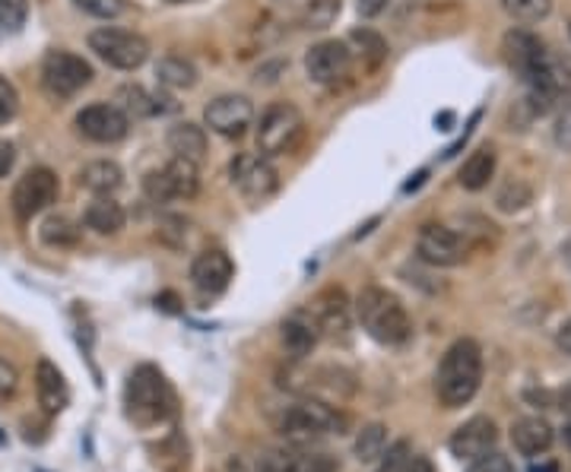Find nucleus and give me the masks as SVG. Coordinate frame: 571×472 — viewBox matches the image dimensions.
<instances>
[{
  "mask_svg": "<svg viewBox=\"0 0 571 472\" xmlns=\"http://www.w3.org/2000/svg\"><path fill=\"white\" fill-rule=\"evenodd\" d=\"M483 349L476 339H457L442 356L435 374V397L445 409H460L480 394L483 384Z\"/></svg>",
  "mask_w": 571,
  "mask_h": 472,
  "instance_id": "f257e3e1",
  "label": "nucleus"
},
{
  "mask_svg": "<svg viewBox=\"0 0 571 472\" xmlns=\"http://www.w3.org/2000/svg\"><path fill=\"white\" fill-rule=\"evenodd\" d=\"M352 311H356V321L362 324V330L381 346H407L413 336L410 311L390 289L365 286L359 291Z\"/></svg>",
  "mask_w": 571,
  "mask_h": 472,
  "instance_id": "f03ea898",
  "label": "nucleus"
},
{
  "mask_svg": "<svg viewBox=\"0 0 571 472\" xmlns=\"http://www.w3.org/2000/svg\"><path fill=\"white\" fill-rule=\"evenodd\" d=\"M124 409L137 428L165 425L175 415V394H172L165 374L152 364L134 368V374L127 377V387H124Z\"/></svg>",
  "mask_w": 571,
  "mask_h": 472,
  "instance_id": "7ed1b4c3",
  "label": "nucleus"
},
{
  "mask_svg": "<svg viewBox=\"0 0 571 472\" xmlns=\"http://www.w3.org/2000/svg\"><path fill=\"white\" fill-rule=\"evenodd\" d=\"M349 428V415L324 400L286 402L276 415V432L286 440H311V437L343 435Z\"/></svg>",
  "mask_w": 571,
  "mask_h": 472,
  "instance_id": "20e7f679",
  "label": "nucleus"
},
{
  "mask_svg": "<svg viewBox=\"0 0 571 472\" xmlns=\"http://www.w3.org/2000/svg\"><path fill=\"white\" fill-rule=\"evenodd\" d=\"M305 134L302 111L289 102H276L261 114V124H258V152L273 159V156H286L293 152Z\"/></svg>",
  "mask_w": 571,
  "mask_h": 472,
  "instance_id": "39448f33",
  "label": "nucleus"
},
{
  "mask_svg": "<svg viewBox=\"0 0 571 472\" xmlns=\"http://www.w3.org/2000/svg\"><path fill=\"white\" fill-rule=\"evenodd\" d=\"M89 51H96V58H102L114 71H137L150 58L147 38L127 33V29H114V26H102L89 33Z\"/></svg>",
  "mask_w": 571,
  "mask_h": 472,
  "instance_id": "423d86ee",
  "label": "nucleus"
},
{
  "mask_svg": "<svg viewBox=\"0 0 571 472\" xmlns=\"http://www.w3.org/2000/svg\"><path fill=\"white\" fill-rule=\"evenodd\" d=\"M92 83V67L74 51H48L41 61V86L54 99H71Z\"/></svg>",
  "mask_w": 571,
  "mask_h": 472,
  "instance_id": "0eeeda50",
  "label": "nucleus"
},
{
  "mask_svg": "<svg viewBox=\"0 0 571 472\" xmlns=\"http://www.w3.org/2000/svg\"><path fill=\"white\" fill-rule=\"evenodd\" d=\"M200 190L197 165L188 159H172L169 165L156 169L144 178V194L152 203H175V200H194Z\"/></svg>",
  "mask_w": 571,
  "mask_h": 472,
  "instance_id": "6e6552de",
  "label": "nucleus"
},
{
  "mask_svg": "<svg viewBox=\"0 0 571 472\" xmlns=\"http://www.w3.org/2000/svg\"><path fill=\"white\" fill-rule=\"evenodd\" d=\"M228 178L238 187V194L251 203H264L276 194L280 187V175L276 169L270 165V159L261 152H241L232 159L228 165Z\"/></svg>",
  "mask_w": 571,
  "mask_h": 472,
  "instance_id": "1a4fd4ad",
  "label": "nucleus"
},
{
  "mask_svg": "<svg viewBox=\"0 0 571 472\" xmlns=\"http://www.w3.org/2000/svg\"><path fill=\"white\" fill-rule=\"evenodd\" d=\"M417 254L429 266H460L470 257V241L448 225H422L417 235Z\"/></svg>",
  "mask_w": 571,
  "mask_h": 472,
  "instance_id": "9d476101",
  "label": "nucleus"
},
{
  "mask_svg": "<svg viewBox=\"0 0 571 472\" xmlns=\"http://www.w3.org/2000/svg\"><path fill=\"white\" fill-rule=\"evenodd\" d=\"M58 190H61V184H58V175L51 169H29L16 182L13 194H10L13 213H16V219H23V222L38 216L41 210H48L58 200Z\"/></svg>",
  "mask_w": 571,
  "mask_h": 472,
  "instance_id": "9b49d317",
  "label": "nucleus"
},
{
  "mask_svg": "<svg viewBox=\"0 0 571 472\" xmlns=\"http://www.w3.org/2000/svg\"><path fill=\"white\" fill-rule=\"evenodd\" d=\"M352 67V51L346 41H337V38H327V41H318L308 48L305 54V73L311 83L318 86H334L340 83L343 76Z\"/></svg>",
  "mask_w": 571,
  "mask_h": 472,
  "instance_id": "f8f14e48",
  "label": "nucleus"
},
{
  "mask_svg": "<svg viewBox=\"0 0 571 472\" xmlns=\"http://www.w3.org/2000/svg\"><path fill=\"white\" fill-rule=\"evenodd\" d=\"M76 131H79L86 140H92V144L112 146L121 144V140L127 137L131 117L117 109V105L99 102V105H86V109L76 114Z\"/></svg>",
  "mask_w": 571,
  "mask_h": 472,
  "instance_id": "ddd939ff",
  "label": "nucleus"
},
{
  "mask_svg": "<svg viewBox=\"0 0 571 472\" xmlns=\"http://www.w3.org/2000/svg\"><path fill=\"white\" fill-rule=\"evenodd\" d=\"M495 444H498V428L489 415H473L467 419L460 428H457L451 440H448V450L451 457L463 460V463H473L486 454H493Z\"/></svg>",
  "mask_w": 571,
  "mask_h": 472,
  "instance_id": "4468645a",
  "label": "nucleus"
},
{
  "mask_svg": "<svg viewBox=\"0 0 571 472\" xmlns=\"http://www.w3.org/2000/svg\"><path fill=\"white\" fill-rule=\"evenodd\" d=\"M232 257L223 248H210L190 260V286L200 291L203 298H216L228 289L232 283Z\"/></svg>",
  "mask_w": 571,
  "mask_h": 472,
  "instance_id": "2eb2a0df",
  "label": "nucleus"
},
{
  "mask_svg": "<svg viewBox=\"0 0 571 472\" xmlns=\"http://www.w3.org/2000/svg\"><path fill=\"white\" fill-rule=\"evenodd\" d=\"M203 121H207V127H210L213 134L235 140V137H241V134L251 127V121H255V105H251L245 96H220V99H213V102L207 105Z\"/></svg>",
  "mask_w": 571,
  "mask_h": 472,
  "instance_id": "dca6fc26",
  "label": "nucleus"
},
{
  "mask_svg": "<svg viewBox=\"0 0 571 472\" xmlns=\"http://www.w3.org/2000/svg\"><path fill=\"white\" fill-rule=\"evenodd\" d=\"M308 311H311L314 324L321 327V336H346V330L352 324V305H349L346 291L337 286L314 295Z\"/></svg>",
  "mask_w": 571,
  "mask_h": 472,
  "instance_id": "f3484780",
  "label": "nucleus"
},
{
  "mask_svg": "<svg viewBox=\"0 0 571 472\" xmlns=\"http://www.w3.org/2000/svg\"><path fill=\"white\" fill-rule=\"evenodd\" d=\"M280 343L289 352V359H308L314 352V346L321 343V327L314 324L311 311H293L283 324H280Z\"/></svg>",
  "mask_w": 571,
  "mask_h": 472,
  "instance_id": "a211bd4d",
  "label": "nucleus"
},
{
  "mask_svg": "<svg viewBox=\"0 0 571 472\" xmlns=\"http://www.w3.org/2000/svg\"><path fill=\"white\" fill-rule=\"evenodd\" d=\"M511 444H514V450L521 454V457H546L549 450H553V444H556V432H553V425L546 422V419H539V415H524V419H518L514 425H511Z\"/></svg>",
  "mask_w": 571,
  "mask_h": 472,
  "instance_id": "6ab92c4d",
  "label": "nucleus"
},
{
  "mask_svg": "<svg viewBox=\"0 0 571 472\" xmlns=\"http://www.w3.org/2000/svg\"><path fill=\"white\" fill-rule=\"evenodd\" d=\"M36 397L38 406L48 412V415H58L67 400H71V390H67V381L61 374V368L51 362V359H41L36 364Z\"/></svg>",
  "mask_w": 571,
  "mask_h": 472,
  "instance_id": "aec40b11",
  "label": "nucleus"
},
{
  "mask_svg": "<svg viewBox=\"0 0 571 472\" xmlns=\"http://www.w3.org/2000/svg\"><path fill=\"white\" fill-rule=\"evenodd\" d=\"M117 109L124 111L127 117L134 114V117H156V114H165V111L175 109V102L169 99V96H162V92H150V89H144V86H124L121 92H117Z\"/></svg>",
  "mask_w": 571,
  "mask_h": 472,
  "instance_id": "412c9836",
  "label": "nucleus"
},
{
  "mask_svg": "<svg viewBox=\"0 0 571 472\" xmlns=\"http://www.w3.org/2000/svg\"><path fill=\"white\" fill-rule=\"evenodd\" d=\"M76 182H79V187H86L89 194H96V197H112L114 190L124 184V172L112 159H96V162L79 169Z\"/></svg>",
  "mask_w": 571,
  "mask_h": 472,
  "instance_id": "4be33fe9",
  "label": "nucleus"
},
{
  "mask_svg": "<svg viewBox=\"0 0 571 472\" xmlns=\"http://www.w3.org/2000/svg\"><path fill=\"white\" fill-rule=\"evenodd\" d=\"M124 222H127V213L114 197H96L83 213V225L92 228L96 235H117Z\"/></svg>",
  "mask_w": 571,
  "mask_h": 472,
  "instance_id": "5701e85b",
  "label": "nucleus"
},
{
  "mask_svg": "<svg viewBox=\"0 0 571 472\" xmlns=\"http://www.w3.org/2000/svg\"><path fill=\"white\" fill-rule=\"evenodd\" d=\"M495 175V149L493 146H483V149H476L467 162H463V169H460V187L463 190H483V187H489Z\"/></svg>",
  "mask_w": 571,
  "mask_h": 472,
  "instance_id": "b1692460",
  "label": "nucleus"
},
{
  "mask_svg": "<svg viewBox=\"0 0 571 472\" xmlns=\"http://www.w3.org/2000/svg\"><path fill=\"white\" fill-rule=\"evenodd\" d=\"M169 149L178 156V159H188V162H200L203 159V152H207V134H203V127H197V124H175L172 131H169Z\"/></svg>",
  "mask_w": 571,
  "mask_h": 472,
  "instance_id": "393cba45",
  "label": "nucleus"
},
{
  "mask_svg": "<svg viewBox=\"0 0 571 472\" xmlns=\"http://www.w3.org/2000/svg\"><path fill=\"white\" fill-rule=\"evenodd\" d=\"M543 45H546V41H539L533 33L514 29V33L505 36V58H508V64L518 73L527 71V64L543 51Z\"/></svg>",
  "mask_w": 571,
  "mask_h": 472,
  "instance_id": "a878e982",
  "label": "nucleus"
},
{
  "mask_svg": "<svg viewBox=\"0 0 571 472\" xmlns=\"http://www.w3.org/2000/svg\"><path fill=\"white\" fill-rule=\"evenodd\" d=\"M387 454V428L381 425V422H372V425H365L356 440H352V457L359 460V463H375Z\"/></svg>",
  "mask_w": 571,
  "mask_h": 472,
  "instance_id": "bb28decb",
  "label": "nucleus"
},
{
  "mask_svg": "<svg viewBox=\"0 0 571 472\" xmlns=\"http://www.w3.org/2000/svg\"><path fill=\"white\" fill-rule=\"evenodd\" d=\"M38 238L48 248H74L79 241V225L67 216H48L38 228Z\"/></svg>",
  "mask_w": 571,
  "mask_h": 472,
  "instance_id": "cd10ccee",
  "label": "nucleus"
},
{
  "mask_svg": "<svg viewBox=\"0 0 571 472\" xmlns=\"http://www.w3.org/2000/svg\"><path fill=\"white\" fill-rule=\"evenodd\" d=\"M156 76L169 89H190L197 83V71H194V64L185 61V58H162L156 64Z\"/></svg>",
  "mask_w": 571,
  "mask_h": 472,
  "instance_id": "c85d7f7f",
  "label": "nucleus"
},
{
  "mask_svg": "<svg viewBox=\"0 0 571 472\" xmlns=\"http://www.w3.org/2000/svg\"><path fill=\"white\" fill-rule=\"evenodd\" d=\"M299 463H302V454L293 444H280V447H266L258 457L255 472H299Z\"/></svg>",
  "mask_w": 571,
  "mask_h": 472,
  "instance_id": "c756f323",
  "label": "nucleus"
},
{
  "mask_svg": "<svg viewBox=\"0 0 571 472\" xmlns=\"http://www.w3.org/2000/svg\"><path fill=\"white\" fill-rule=\"evenodd\" d=\"M501 7H505L508 16H514L521 23H539V20L549 16L553 0H501Z\"/></svg>",
  "mask_w": 571,
  "mask_h": 472,
  "instance_id": "7c9ffc66",
  "label": "nucleus"
},
{
  "mask_svg": "<svg viewBox=\"0 0 571 472\" xmlns=\"http://www.w3.org/2000/svg\"><path fill=\"white\" fill-rule=\"evenodd\" d=\"M349 41L359 48V54L372 64V67H378L381 61L387 58V41L378 36V33H372V29H356Z\"/></svg>",
  "mask_w": 571,
  "mask_h": 472,
  "instance_id": "2f4dec72",
  "label": "nucleus"
},
{
  "mask_svg": "<svg viewBox=\"0 0 571 472\" xmlns=\"http://www.w3.org/2000/svg\"><path fill=\"white\" fill-rule=\"evenodd\" d=\"M340 16V0H311L305 7V26L308 29H327Z\"/></svg>",
  "mask_w": 571,
  "mask_h": 472,
  "instance_id": "473e14b6",
  "label": "nucleus"
},
{
  "mask_svg": "<svg viewBox=\"0 0 571 472\" xmlns=\"http://www.w3.org/2000/svg\"><path fill=\"white\" fill-rule=\"evenodd\" d=\"M26 16H29V0H0V29H10V33L23 29Z\"/></svg>",
  "mask_w": 571,
  "mask_h": 472,
  "instance_id": "72a5a7b5",
  "label": "nucleus"
},
{
  "mask_svg": "<svg viewBox=\"0 0 571 472\" xmlns=\"http://www.w3.org/2000/svg\"><path fill=\"white\" fill-rule=\"evenodd\" d=\"M410 444L407 440H397L394 447H387V454L381 457V467L375 472H407L410 467Z\"/></svg>",
  "mask_w": 571,
  "mask_h": 472,
  "instance_id": "f704fd0d",
  "label": "nucleus"
},
{
  "mask_svg": "<svg viewBox=\"0 0 571 472\" xmlns=\"http://www.w3.org/2000/svg\"><path fill=\"white\" fill-rule=\"evenodd\" d=\"M498 210H505V213H514V210H521V207H527L531 203V187H524V184H508L501 194H498Z\"/></svg>",
  "mask_w": 571,
  "mask_h": 472,
  "instance_id": "c9c22d12",
  "label": "nucleus"
},
{
  "mask_svg": "<svg viewBox=\"0 0 571 472\" xmlns=\"http://www.w3.org/2000/svg\"><path fill=\"white\" fill-rule=\"evenodd\" d=\"M76 7L89 16H99V20H114L124 13V0H74Z\"/></svg>",
  "mask_w": 571,
  "mask_h": 472,
  "instance_id": "e433bc0d",
  "label": "nucleus"
},
{
  "mask_svg": "<svg viewBox=\"0 0 571 472\" xmlns=\"http://www.w3.org/2000/svg\"><path fill=\"white\" fill-rule=\"evenodd\" d=\"M16 111H20V92L7 76H0V124L13 121Z\"/></svg>",
  "mask_w": 571,
  "mask_h": 472,
  "instance_id": "4c0bfd02",
  "label": "nucleus"
},
{
  "mask_svg": "<svg viewBox=\"0 0 571 472\" xmlns=\"http://www.w3.org/2000/svg\"><path fill=\"white\" fill-rule=\"evenodd\" d=\"M467 472H514V463H511L505 454L493 450V454H486V457L473 460V463H470V470Z\"/></svg>",
  "mask_w": 571,
  "mask_h": 472,
  "instance_id": "58836bf2",
  "label": "nucleus"
},
{
  "mask_svg": "<svg viewBox=\"0 0 571 472\" xmlns=\"http://www.w3.org/2000/svg\"><path fill=\"white\" fill-rule=\"evenodd\" d=\"M16 390H20V371H16V364L0 359V400L3 397H13Z\"/></svg>",
  "mask_w": 571,
  "mask_h": 472,
  "instance_id": "ea45409f",
  "label": "nucleus"
},
{
  "mask_svg": "<svg viewBox=\"0 0 571 472\" xmlns=\"http://www.w3.org/2000/svg\"><path fill=\"white\" fill-rule=\"evenodd\" d=\"M299 472H337V460L331 454H311V457H302Z\"/></svg>",
  "mask_w": 571,
  "mask_h": 472,
  "instance_id": "a19ab883",
  "label": "nucleus"
},
{
  "mask_svg": "<svg viewBox=\"0 0 571 472\" xmlns=\"http://www.w3.org/2000/svg\"><path fill=\"white\" fill-rule=\"evenodd\" d=\"M13 165H16V149H13V144L0 140V178H7L13 172Z\"/></svg>",
  "mask_w": 571,
  "mask_h": 472,
  "instance_id": "79ce46f5",
  "label": "nucleus"
},
{
  "mask_svg": "<svg viewBox=\"0 0 571 472\" xmlns=\"http://www.w3.org/2000/svg\"><path fill=\"white\" fill-rule=\"evenodd\" d=\"M387 3H390V0H356L359 13H362L365 20H372V16H381V13L387 10Z\"/></svg>",
  "mask_w": 571,
  "mask_h": 472,
  "instance_id": "37998d69",
  "label": "nucleus"
},
{
  "mask_svg": "<svg viewBox=\"0 0 571 472\" xmlns=\"http://www.w3.org/2000/svg\"><path fill=\"white\" fill-rule=\"evenodd\" d=\"M556 144L562 149H571V109L559 117V127H556Z\"/></svg>",
  "mask_w": 571,
  "mask_h": 472,
  "instance_id": "c03bdc74",
  "label": "nucleus"
},
{
  "mask_svg": "<svg viewBox=\"0 0 571 472\" xmlns=\"http://www.w3.org/2000/svg\"><path fill=\"white\" fill-rule=\"evenodd\" d=\"M556 346H559L562 356H571V318L562 324V327L556 330Z\"/></svg>",
  "mask_w": 571,
  "mask_h": 472,
  "instance_id": "a18cd8bd",
  "label": "nucleus"
},
{
  "mask_svg": "<svg viewBox=\"0 0 571 472\" xmlns=\"http://www.w3.org/2000/svg\"><path fill=\"white\" fill-rule=\"evenodd\" d=\"M407 472H438V467L429 460V457H410V467Z\"/></svg>",
  "mask_w": 571,
  "mask_h": 472,
  "instance_id": "49530a36",
  "label": "nucleus"
},
{
  "mask_svg": "<svg viewBox=\"0 0 571 472\" xmlns=\"http://www.w3.org/2000/svg\"><path fill=\"white\" fill-rule=\"evenodd\" d=\"M531 472H559V463L556 460H539V463H533Z\"/></svg>",
  "mask_w": 571,
  "mask_h": 472,
  "instance_id": "de8ad7c7",
  "label": "nucleus"
},
{
  "mask_svg": "<svg viewBox=\"0 0 571 472\" xmlns=\"http://www.w3.org/2000/svg\"><path fill=\"white\" fill-rule=\"evenodd\" d=\"M562 409H566V412H571V387L566 390V394H562Z\"/></svg>",
  "mask_w": 571,
  "mask_h": 472,
  "instance_id": "09e8293b",
  "label": "nucleus"
},
{
  "mask_svg": "<svg viewBox=\"0 0 571 472\" xmlns=\"http://www.w3.org/2000/svg\"><path fill=\"white\" fill-rule=\"evenodd\" d=\"M566 260H569V266H571V238L566 241Z\"/></svg>",
  "mask_w": 571,
  "mask_h": 472,
  "instance_id": "8fccbe9b",
  "label": "nucleus"
},
{
  "mask_svg": "<svg viewBox=\"0 0 571 472\" xmlns=\"http://www.w3.org/2000/svg\"><path fill=\"white\" fill-rule=\"evenodd\" d=\"M566 444H569V447H571V422H569V425H566Z\"/></svg>",
  "mask_w": 571,
  "mask_h": 472,
  "instance_id": "3c124183",
  "label": "nucleus"
}]
</instances>
